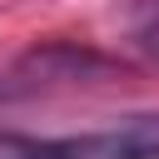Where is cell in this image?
<instances>
[{
  "label": "cell",
  "mask_w": 159,
  "mask_h": 159,
  "mask_svg": "<svg viewBox=\"0 0 159 159\" xmlns=\"http://www.w3.org/2000/svg\"><path fill=\"white\" fill-rule=\"evenodd\" d=\"M139 40H144V50H154V55H159V15H154L144 30H139Z\"/></svg>",
  "instance_id": "277c9868"
},
{
  "label": "cell",
  "mask_w": 159,
  "mask_h": 159,
  "mask_svg": "<svg viewBox=\"0 0 159 159\" xmlns=\"http://www.w3.org/2000/svg\"><path fill=\"white\" fill-rule=\"evenodd\" d=\"M89 159H159V114H129L109 129L84 134Z\"/></svg>",
  "instance_id": "7a4b0ae2"
},
{
  "label": "cell",
  "mask_w": 159,
  "mask_h": 159,
  "mask_svg": "<svg viewBox=\"0 0 159 159\" xmlns=\"http://www.w3.org/2000/svg\"><path fill=\"white\" fill-rule=\"evenodd\" d=\"M0 159H89V144H84V134L40 139V134L0 129Z\"/></svg>",
  "instance_id": "3957f363"
},
{
  "label": "cell",
  "mask_w": 159,
  "mask_h": 159,
  "mask_svg": "<svg viewBox=\"0 0 159 159\" xmlns=\"http://www.w3.org/2000/svg\"><path fill=\"white\" fill-rule=\"evenodd\" d=\"M94 75H109V60H99L94 50H75V45H45L30 50L25 60H15L0 80V99H35L50 89H75Z\"/></svg>",
  "instance_id": "6da1fadb"
}]
</instances>
